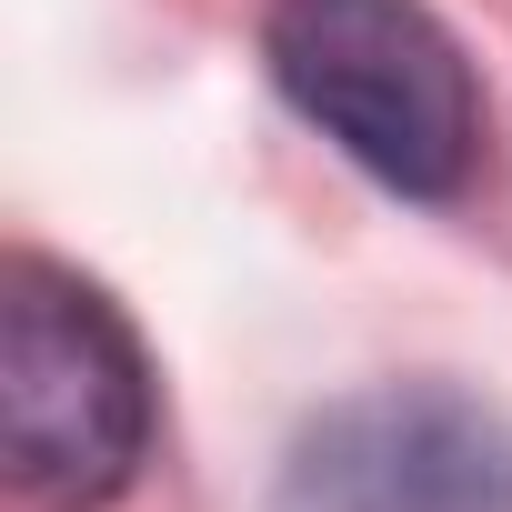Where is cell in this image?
<instances>
[{"label": "cell", "instance_id": "cell-1", "mask_svg": "<svg viewBox=\"0 0 512 512\" xmlns=\"http://www.w3.org/2000/svg\"><path fill=\"white\" fill-rule=\"evenodd\" d=\"M272 81L372 181L452 201L482 161V91L422 0H272Z\"/></svg>", "mask_w": 512, "mask_h": 512}, {"label": "cell", "instance_id": "cell-2", "mask_svg": "<svg viewBox=\"0 0 512 512\" xmlns=\"http://www.w3.org/2000/svg\"><path fill=\"white\" fill-rule=\"evenodd\" d=\"M0 422H11V482L51 512H101L151 442V372L131 322L51 262H11Z\"/></svg>", "mask_w": 512, "mask_h": 512}, {"label": "cell", "instance_id": "cell-3", "mask_svg": "<svg viewBox=\"0 0 512 512\" xmlns=\"http://www.w3.org/2000/svg\"><path fill=\"white\" fill-rule=\"evenodd\" d=\"M282 512H512V422L442 382L352 392L292 442Z\"/></svg>", "mask_w": 512, "mask_h": 512}]
</instances>
